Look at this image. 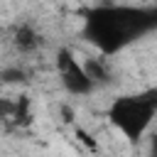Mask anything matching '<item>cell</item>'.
Here are the masks:
<instances>
[{
  "label": "cell",
  "instance_id": "1",
  "mask_svg": "<svg viewBox=\"0 0 157 157\" xmlns=\"http://www.w3.org/2000/svg\"><path fill=\"white\" fill-rule=\"evenodd\" d=\"M152 20L130 7H101L88 12L86 37L105 54L128 44L142 27H150Z\"/></svg>",
  "mask_w": 157,
  "mask_h": 157
},
{
  "label": "cell",
  "instance_id": "2",
  "mask_svg": "<svg viewBox=\"0 0 157 157\" xmlns=\"http://www.w3.org/2000/svg\"><path fill=\"white\" fill-rule=\"evenodd\" d=\"M155 113H157V91L150 88V91L137 93V96L118 98L110 105L108 118L128 140L135 142V140H140L145 135V130L150 128Z\"/></svg>",
  "mask_w": 157,
  "mask_h": 157
},
{
  "label": "cell",
  "instance_id": "3",
  "mask_svg": "<svg viewBox=\"0 0 157 157\" xmlns=\"http://www.w3.org/2000/svg\"><path fill=\"white\" fill-rule=\"evenodd\" d=\"M56 69H59L61 83H64V88H66L69 93H74V96H86V93H91V91L96 88V86L91 83V78L86 76L83 66L78 64V59H74L71 49H59V54H56Z\"/></svg>",
  "mask_w": 157,
  "mask_h": 157
},
{
  "label": "cell",
  "instance_id": "4",
  "mask_svg": "<svg viewBox=\"0 0 157 157\" xmlns=\"http://www.w3.org/2000/svg\"><path fill=\"white\" fill-rule=\"evenodd\" d=\"M39 34H37V29L32 27V25H20L17 29H15V34H12V44L20 49V52H34L37 47H39Z\"/></svg>",
  "mask_w": 157,
  "mask_h": 157
},
{
  "label": "cell",
  "instance_id": "5",
  "mask_svg": "<svg viewBox=\"0 0 157 157\" xmlns=\"http://www.w3.org/2000/svg\"><path fill=\"white\" fill-rule=\"evenodd\" d=\"M83 66V71H86V76L91 78V83L96 86V83H105L108 81V71H105V66L101 64V61H96V59H88L86 64H81Z\"/></svg>",
  "mask_w": 157,
  "mask_h": 157
},
{
  "label": "cell",
  "instance_id": "6",
  "mask_svg": "<svg viewBox=\"0 0 157 157\" xmlns=\"http://www.w3.org/2000/svg\"><path fill=\"white\" fill-rule=\"evenodd\" d=\"M12 120L17 125H29L32 123V113H29V101L22 96L20 101H15V113H12Z\"/></svg>",
  "mask_w": 157,
  "mask_h": 157
},
{
  "label": "cell",
  "instance_id": "7",
  "mask_svg": "<svg viewBox=\"0 0 157 157\" xmlns=\"http://www.w3.org/2000/svg\"><path fill=\"white\" fill-rule=\"evenodd\" d=\"M25 78H27V74H25L20 66H7V69L0 71V81H2V83H20V81H25Z\"/></svg>",
  "mask_w": 157,
  "mask_h": 157
},
{
  "label": "cell",
  "instance_id": "8",
  "mask_svg": "<svg viewBox=\"0 0 157 157\" xmlns=\"http://www.w3.org/2000/svg\"><path fill=\"white\" fill-rule=\"evenodd\" d=\"M76 137H78V140H81V142H83L88 150H98V142H96V140H93V137H91V135H88L83 128H76Z\"/></svg>",
  "mask_w": 157,
  "mask_h": 157
},
{
  "label": "cell",
  "instance_id": "9",
  "mask_svg": "<svg viewBox=\"0 0 157 157\" xmlns=\"http://www.w3.org/2000/svg\"><path fill=\"white\" fill-rule=\"evenodd\" d=\"M12 113H15V101L0 98V118H12Z\"/></svg>",
  "mask_w": 157,
  "mask_h": 157
},
{
  "label": "cell",
  "instance_id": "10",
  "mask_svg": "<svg viewBox=\"0 0 157 157\" xmlns=\"http://www.w3.org/2000/svg\"><path fill=\"white\" fill-rule=\"evenodd\" d=\"M61 115H64V123H71L74 120V110L69 105H61Z\"/></svg>",
  "mask_w": 157,
  "mask_h": 157
}]
</instances>
